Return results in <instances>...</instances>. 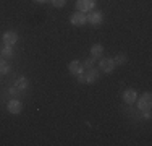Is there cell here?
I'll use <instances>...</instances> for the list:
<instances>
[{
  "label": "cell",
  "instance_id": "6da1fadb",
  "mask_svg": "<svg viewBox=\"0 0 152 146\" xmlns=\"http://www.w3.org/2000/svg\"><path fill=\"white\" fill-rule=\"evenodd\" d=\"M137 101V109L139 111H147V109H151V105H152V96H151V93H144L142 96L139 97V99H136Z\"/></svg>",
  "mask_w": 152,
  "mask_h": 146
},
{
  "label": "cell",
  "instance_id": "7a4b0ae2",
  "mask_svg": "<svg viewBox=\"0 0 152 146\" xmlns=\"http://www.w3.org/2000/svg\"><path fill=\"white\" fill-rule=\"evenodd\" d=\"M96 7V0H76V8L78 12H83V13H88L94 10Z\"/></svg>",
  "mask_w": 152,
  "mask_h": 146
},
{
  "label": "cell",
  "instance_id": "3957f363",
  "mask_svg": "<svg viewBox=\"0 0 152 146\" xmlns=\"http://www.w3.org/2000/svg\"><path fill=\"white\" fill-rule=\"evenodd\" d=\"M99 65H100V70H102L104 73H112L115 70V62H113V58H108V57H100V62H99Z\"/></svg>",
  "mask_w": 152,
  "mask_h": 146
},
{
  "label": "cell",
  "instance_id": "277c9868",
  "mask_svg": "<svg viewBox=\"0 0 152 146\" xmlns=\"http://www.w3.org/2000/svg\"><path fill=\"white\" fill-rule=\"evenodd\" d=\"M70 23L75 24V26H83V24H86V23H88L86 13H83V12H75V13H71Z\"/></svg>",
  "mask_w": 152,
  "mask_h": 146
},
{
  "label": "cell",
  "instance_id": "5b68a950",
  "mask_svg": "<svg viewBox=\"0 0 152 146\" xmlns=\"http://www.w3.org/2000/svg\"><path fill=\"white\" fill-rule=\"evenodd\" d=\"M7 111H8L12 115H18V114H21V111H23V104H21L18 99H12V101L7 102Z\"/></svg>",
  "mask_w": 152,
  "mask_h": 146
},
{
  "label": "cell",
  "instance_id": "8992f818",
  "mask_svg": "<svg viewBox=\"0 0 152 146\" xmlns=\"http://www.w3.org/2000/svg\"><path fill=\"white\" fill-rule=\"evenodd\" d=\"M83 75H84L86 83H89V85L96 83V81H97V78H99V72H97L94 67H91V68H86V70H83Z\"/></svg>",
  "mask_w": 152,
  "mask_h": 146
},
{
  "label": "cell",
  "instance_id": "52a82bcc",
  "mask_svg": "<svg viewBox=\"0 0 152 146\" xmlns=\"http://www.w3.org/2000/svg\"><path fill=\"white\" fill-rule=\"evenodd\" d=\"M2 41H3L5 46L13 47L16 44V41H18V34L15 31H5V32H3V36H2Z\"/></svg>",
  "mask_w": 152,
  "mask_h": 146
},
{
  "label": "cell",
  "instance_id": "ba28073f",
  "mask_svg": "<svg viewBox=\"0 0 152 146\" xmlns=\"http://www.w3.org/2000/svg\"><path fill=\"white\" fill-rule=\"evenodd\" d=\"M88 21L91 24H94V26H97V24H100L104 21V16H102V13L100 12H97V10H91V12H89V15L88 16Z\"/></svg>",
  "mask_w": 152,
  "mask_h": 146
},
{
  "label": "cell",
  "instance_id": "9c48e42d",
  "mask_svg": "<svg viewBox=\"0 0 152 146\" xmlns=\"http://www.w3.org/2000/svg\"><path fill=\"white\" fill-rule=\"evenodd\" d=\"M136 99H137V94L133 88H128V89L123 91V101H125V104H134Z\"/></svg>",
  "mask_w": 152,
  "mask_h": 146
},
{
  "label": "cell",
  "instance_id": "30bf717a",
  "mask_svg": "<svg viewBox=\"0 0 152 146\" xmlns=\"http://www.w3.org/2000/svg\"><path fill=\"white\" fill-rule=\"evenodd\" d=\"M83 70H84V67H83V63L79 60H71L70 63H68V72L71 73V75H79Z\"/></svg>",
  "mask_w": 152,
  "mask_h": 146
},
{
  "label": "cell",
  "instance_id": "8fae6325",
  "mask_svg": "<svg viewBox=\"0 0 152 146\" xmlns=\"http://www.w3.org/2000/svg\"><path fill=\"white\" fill-rule=\"evenodd\" d=\"M102 55H104V46L102 44H92L91 46V57L100 58Z\"/></svg>",
  "mask_w": 152,
  "mask_h": 146
},
{
  "label": "cell",
  "instance_id": "7c38bea8",
  "mask_svg": "<svg viewBox=\"0 0 152 146\" xmlns=\"http://www.w3.org/2000/svg\"><path fill=\"white\" fill-rule=\"evenodd\" d=\"M15 86H16L20 91H26L28 88H29V81H28V78H26V76H20V78L16 80Z\"/></svg>",
  "mask_w": 152,
  "mask_h": 146
},
{
  "label": "cell",
  "instance_id": "4fadbf2b",
  "mask_svg": "<svg viewBox=\"0 0 152 146\" xmlns=\"http://www.w3.org/2000/svg\"><path fill=\"white\" fill-rule=\"evenodd\" d=\"M0 54H2V57H5V58H12L13 55H15V52H13V47H8V46H5L2 50H0Z\"/></svg>",
  "mask_w": 152,
  "mask_h": 146
},
{
  "label": "cell",
  "instance_id": "5bb4252c",
  "mask_svg": "<svg viewBox=\"0 0 152 146\" xmlns=\"http://www.w3.org/2000/svg\"><path fill=\"white\" fill-rule=\"evenodd\" d=\"M8 72H10V65L5 60H2L0 62V75H7Z\"/></svg>",
  "mask_w": 152,
  "mask_h": 146
},
{
  "label": "cell",
  "instance_id": "9a60e30c",
  "mask_svg": "<svg viewBox=\"0 0 152 146\" xmlns=\"http://www.w3.org/2000/svg\"><path fill=\"white\" fill-rule=\"evenodd\" d=\"M126 60H128V58H126V55H125V54H118V55L113 58L115 65H123V63H125Z\"/></svg>",
  "mask_w": 152,
  "mask_h": 146
},
{
  "label": "cell",
  "instance_id": "2e32d148",
  "mask_svg": "<svg viewBox=\"0 0 152 146\" xmlns=\"http://www.w3.org/2000/svg\"><path fill=\"white\" fill-rule=\"evenodd\" d=\"M50 2H52V5L55 8H61V7L66 5V0H50Z\"/></svg>",
  "mask_w": 152,
  "mask_h": 146
},
{
  "label": "cell",
  "instance_id": "e0dca14e",
  "mask_svg": "<svg viewBox=\"0 0 152 146\" xmlns=\"http://www.w3.org/2000/svg\"><path fill=\"white\" fill-rule=\"evenodd\" d=\"M92 65H94V57H91V58H88V60L84 62V65H83V67H84V68H91Z\"/></svg>",
  "mask_w": 152,
  "mask_h": 146
},
{
  "label": "cell",
  "instance_id": "ac0fdd59",
  "mask_svg": "<svg viewBox=\"0 0 152 146\" xmlns=\"http://www.w3.org/2000/svg\"><path fill=\"white\" fill-rule=\"evenodd\" d=\"M8 93L12 94V96H18V94H20V89H18L16 86H12V88L8 89Z\"/></svg>",
  "mask_w": 152,
  "mask_h": 146
},
{
  "label": "cell",
  "instance_id": "d6986e66",
  "mask_svg": "<svg viewBox=\"0 0 152 146\" xmlns=\"http://www.w3.org/2000/svg\"><path fill=\"white\" fill-rule=\"evenodd\" d=\"M76 76H78V81H79V83H86V80H84V75H83V72L79 73V75H76Z\"/></svg>",
  "mask_w": 152,
  "mask_h": 146
},
{
  "label": "cell",
  "instance_id": "ffe728a7",
  "mask_svg": "<svg viewBox=\"0 0 152 146\" xmlns=\"http://www.w3.org/2000/svg\"><path fill=\"white\" fill-rule=\"evenodd\" d=\"M144 112V119H151V109H147V111H142Z\"/></svg>",
  "mask_w": 152,
  "mask_h": 146
},
{
  "label": "cell",
  "instance_id": "44dd1931",
  "mask_svg": "<svg viewBox=\"0 0 152 146\" xmlns=\"http://www.w3.org/2000/svg\"><path fill=\"white\" fill-rule=\"evenodd\" d=\"M32 2H36V3H45L47 0H32Z\"/></svg>",
  "mask_w": 152,
  "mask_h": 146
}]
</instances>
